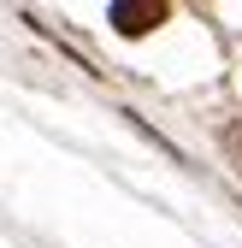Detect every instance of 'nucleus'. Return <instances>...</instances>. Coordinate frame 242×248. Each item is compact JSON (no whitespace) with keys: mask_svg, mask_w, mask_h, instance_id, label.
Here are the masks:
<instances>
[{"mask_svg":"<svg viewBox=\"0 0 242 248\" xmlns=\"http://www.w3.org/2000/svg\"><path fill=\"white\" fill-rule=\"evenodd\" d=\"M160 18H171L166 0H118V6H112V24L124 30V36H148Z\"/></svg>","mask_w":242,"mask_h":248,"instance_id":"f257e3e1","label":"nucleus"}]
</instances>
